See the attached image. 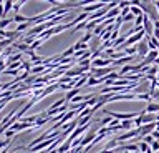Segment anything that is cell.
Wrapping results in <instances>:
<instances>
[{"label": "cell", "instance_id": "obj_22", "mask_svg": "<svg viewBox=\"0 0 159 153\" xmlns=\"http://www.w3.org/2000/svg\"><path fill=\"white\" fill-rule=\"evenodd\" d=\"M123 18V22H129V20H136V17L133 15V13H128L126 17H121Z\"/></svg>", "mask_w": 159, "mask_h": 153}, {"label": "cell", "instance_id": "obj_28", "mask_svg": "<svg viewBox=\"0 0 159 153\" xmlns=\"http://www.w3.org/2000/svg\"><path fill=\"white\" fill-rule=\"evenodd\" d=\"M5 131H7V130H5L3 127H0V135H2V133H5Z\"/></svg>", "mask_w": 159, "mask_h": 153}, {"label": "cell", "instance_id": "obj_6", "mask_svg": "<svg viewBox=\"0 0 159 153\" xmlns=\"http://www.w3.org/2000/svg\"><path fill=\"white\" fill-rule=\"evenodd\" d=\"M144 110H146V113H154V115H156V112H159V103H156V102L148 103Z\"/></svg>", "mask_w": 159, "mask_h": 153}, {"label": "cell", "instance_id": "obj_3", "mask_svg": "<svg viewBox=\"0 0 159 153\" xmlns=\"http://www.w3.org/2000/svg\"><path fill=\"white\" fill-rule=\"evenodd\" d=\"M136 48H138V55L141 57V58H146V57L149 55V52H151V50H149V42H148V38H146V40H141V42H139L138 45H136Z\"/></svg>", "mask_w": 159, "mask_h": 153}, {"label": "cell", "instance_id": "obj_17", "mask_svg": "<svg viewBox=\"0 0 159 153\" xmlns=\"http://www.w3.org/2000/svg\"><path fill=\"white\" fill-rule=\"evenodd\" d=\"M93 85H99V82H98V78L89 77V78H88V82H86V87H93Z\"/></svg>", "mask_w": 159, "mask_h": 153}, {"label": "cell", "instance_id": "obj_30", "mask_svg": "<svg viewBox=\"0 0 159 153\" xmlns=\"http://www.w3.org/2000/svg\"><path fill=\"white\" fill-rule=\"evenodd\" d=\"M157 52H159V50H157Z\"/></svg>", "mask_w": 159, "mask_h": 153}, {"label": "cell", "instance_id": "obj_5", "mask_svg": "<svg viewBox=\"0 0 159 153\" xmlns=\"http://www.w3.org/2000/svg\"><path fill=\"white\" fill-rule=\"evenodd\" d=\"M143 28L146 32L148 37H152V32H154V25H152V20L149 15H144V22H143Z\"/></svg>", "mask_w": 159, "mask_h": 153}, {"label": "cell", "instance_id": "obj_10", "mask_svg": "<svg viewBox=\"0 0 159 153\" xmlns=\"http://www.w3.org/2000/svg\"><path fill=\"white\" fill-rule=\"evenodd\" d=\"M129 10H131V13H133V15L134 17H143L144 15V12L141 10V8H139V7H136V5H131V7H129Z\"/></svg>", "mask_w": 159, "mask_h": 153}, {"label": "cell", "instance_id": "obj_19", "mask_svg": "<svg viewBox=\"0 0 159 153\" xmlns=\"http://www.w3.org/2000/svg\"><path fill=\"white\" fill-rule=\"evenodd\" d=\"M23 3H25L23 0H20V2H15V3H13V10L18 13V10H20V8H22V5H23Z\"/></svg>", "mask_w": 159, "mask_h": 153}, {"label": "cell", "instance_id": "obj_21", "mask_svg": "<svg viewBox=\"0 0 159 153\" xmlns=\"http://www.w3.org/2000/svg\"><path fill=\"white\" fill-rule=\"evenodd\" d=\"M143 141H144V143H148V145L151 146V145H152V141H154V138H152V135H148V136H144V138H143Z\"/></svg>", "mask_w": 159, "mask_h": 153}, {"label": "cell", "instance_id": "obj_4", "mask_svg": "<svg viewBox=\"0 0 159 153\" xmlns=\"http://www.w3.org/2000/svg\"><path fill=\"white\" fill-rule=\"evenodd\" d=\"M111 72H113L111 67H106V68H91V70H89V75L94 77V78H103V77L109 75Z\"/></svg>", "mask_w": 159, "mask_h": 153}, {"label": "cell", "instance_id": "obj_9", "mask_svg": "<svg viewBox=\"0 0 159 153\" xmlns=\"http://www.w3.org/2000/svg\"><path fill=\"white\" fill-rule=\"evenodd\" d=\"M13 22H17L18 25H20V23H30V18H28V17H23V15H20V13H15V17H13Z\"/></svg>", "mask_w": 159, "mask_h": 153}, {"label": "cell", "instance_id": "obj_23", "mask_svg": "<svg viewBox=\"0 0 159 153\" xmlns=\"http://www.w3.org/2000/svg\"><path fill=\"white\" fill-rule=\"evenodd\" d=\"M15 135V131L13 130H10V128H8V130L7 131H5V138H7V140H12V136Z\"/></svg>", "mask_w": 159, "mask_h": 153}, {"label": "cell", "instance_id": "obj_25", "mask_svg": "<svg viewBox=\"0 0 159 153\" xmlns=\"http://www.w3.org/2000/svg\"><path fill=\"white\" fill-rule=\"evenodd\" d=\"M152 138H154V140H159V131H157V130L152 133Z\"/></svg>", "mask_w": 159, "mask_h": 153}, {"label": "cell", "instance_id": "obj_16", "mask_svg": "<svg viewBox=\"0 0 159 153\" xmlns=\"http://www.w3.org/2000/svg\"><path fill=\"white\" fill-rule=\"evenodd\" d=\"M88 22H89V20H86V22H81V23H78V25H76V27H75V28H73V32H78V30H83V28H84V30H86V25H88Z\"/></svg>", "mask_w": 159, "mask_h": 153}, {"label": "cell", "instance_id": "obj_11", "mask_svg": "<svg viewBox=\"0 0 159 153\" xmlns=\"http://www.w3.org/2000/svg\"><path fill=\"white\" fill-rule=\"evenodd\" d=\"M13 22V18H2L0 20V30H5V27H8Z\"/></svg>", "mask_w": 159, "mask_h": 153}, {"label": "cell", "instance_id": "obj_15", "mask_svg": "<svg viewBox=\"0 0 159 153\" xmlns=\"http://www.w3.org/2000/svg\"><path fill=\"white\" fill-rule=\"evenodd\" d=\"M30 27H32V23H20V25H18L17 28H15V30H17V32L20 33V32L27 30V28H30Z\"/></svg>", "mask_w": 159, "mask_h": 153}, {"label": "cell", "instance_id": "obj_1", "mask_svg": "<svg viewBox=\"0 0 159 153\" xmlns=\"http://www.w3.org/2000/svg\"><path fill=\"white\" fill-rule=\"evenodd\" d=\"M156 127H157V122H154V123H148V125L139 127V128H138V130H139V136L144 138V136H148V135H152V133L156 131Z\"/></svg>", "mask_w": 159, "mask_h": 153}, {"label": "cell", "instance_id": "obj_12", "mask_svg": "<svg viewBox=\"0 0 159 153\" xmlns=\"http://www.w3.org/2000/svg\"><path fill=\"white\" fill-rule=\"evenodd\" d=\"M42 72H45V73H47V67H45V65L32 67V72H30V73H42Z\"/></svg>", "mask_w": 159, "mask_h": 153}, {"label": "cell", "instance_id": "obj_8", "mask_svg": "<svg viewBox=\"0 0 159 153\" xmlns=\"http://www.w3.org/2000/svg\"><path fill=\"white\" fill-rule=\"evenodd\" d=\"M13 3H15V2H12V0H7V2H3V18H7V13L13 8Z\"/></svg>", "mask_w": 159, "mask_h": 153}, {"label": "cell", "instance_id": "obj_27", "mask_svg": "<svg viewBox=\"0 0 159 153\" xmlns=\"http://www.w3.org/2000/svg\"><path fill=\"white\" fill-rule=\"evenodd\" d=\"M154 7H156V10H157V13H159V2H154Z\"/></svg>", "mask_w": 159, "mask_h": 153}, {"label": "cell", "instance_id": "obj_2", "mask_svg": "<svg viewBox=\"0 0 159 153\" xmlns=\"http://www.w3.org/2000/svg\"><path fill=\"white\" fill-rule=\"evenodd\" d=\"M106 7V2H96V3H91V5H86L83 7V13H88V15H93V13L99 12L101 8Z\"/></svg>", "mask_w": 159, "mask_h": 153}, {"label": "cell", "instance_id": "obj_18", "mask_svg": "<svg viewBox=\"0 0 159 153\" xmlns=\"http://www.w3.org/2000/svg\"><path fill=\"white\" fill-rule=\"evenodd\" d=\"M42 43H43V40H40V38H37V40H35V42L32 43V45H30V50L35 52V48H38L40 45H42Z\"/></svg>", "mask_w": 159, "mask_h": 153}, {"label": "cell", "instance_id": "obj_29", "mask_svg": "<svg viewBox=\"0 0 159 153\" xmlns=\"http://www.w3.org/2000/svg\"><path fill=\"white\" fill-rule=\"evenodd\" d=\"M18 151V148H17V150H12V151H8V153H17Z\"/></svg>", "mask_w": 159, "mask_h": 153}, {"label": "cell", "instance_id": "obj_20", "mask_svg": "<svg viewBox=\"0 0 159 153\" xmlns=\"http://www.w3.org/2000/svg\"><path fill=\"white\" fill-rule=\"evenodd\" d=\"M151 150H152L154 153H156V151L159 153V140H154V141H152V145H151Z\"/></svg>", "mask_w": 159, "mask_h": 153}, {"label": "cell", "instance_id": "obj_14", "mask_svg": "<svg viewBox=\"0 0 159 153\" xmlns=\"http://www.w3.org/2000/svg\"><path fill=\"white\" fill-rule=\"evenodd\" d=\"M91 37H93V33L86 32V33H84V35H83L81 38H80V42H81V43H84V45H86V43L89 42V38H91Z\"/></svg>", "mask_w": 159, "mask_h": 153}, {"label": "cell", "instance_id": "obj_7", "mask_svg": "<svg viewBox=\"0 0 159 153\" xmlns=\"http://www.w3.org/2000/svg\"><path fill=\"white\" fill-rule=\"evenodd\" d=\"M78 95H81V92H80V88H73V90H70V92L66 93V95H65V98H66V102L70 103V102H71L75 97H78Z\"/></svg>", "mask_w": 159, "mask_h": 153}, {"label": "cell", "instance_id": "obj_26", "mask_svg": "<svg viewBox=\"0 0 159 153\" xmlns=\"http://www.w3.org/2000/svg\"><path fill=\"white\" fill-rule=\"evenodd\" d=\"M0 17L3 18V3L2 2H0Z\"/></svg>", "mask_w": 159, "mask_h": 153}, {"label": "cell", "instance_id": "obj_13", "mask_svg": "<svg viewBox=\"0 0 159 153\" xmlns=\"http://www.w3.org/2000/svg\"><path fill=\"white\" fill-rule=\"evenodd\" d=\"M138 145H139V153H148V150L151 148L148 143H144V141H139Z\"/></svg>", "mask_w": 159, "mask_h": 153}, {"label": "cell", "instance_id": "obj_24", "mask_svg": "<svg viewBox=\"0 0 159 153\" xmlns=\"http://www.w3.org/2000/svg\"><path fill=\"white\" fill-rule=\"evenodd\" d=\"M10 141H12V140H7V138H5V140H0V150L5 148L7 145H10Z\"/></svg>", "mask_w": 159, "mask_h": 153}]
</instances>
